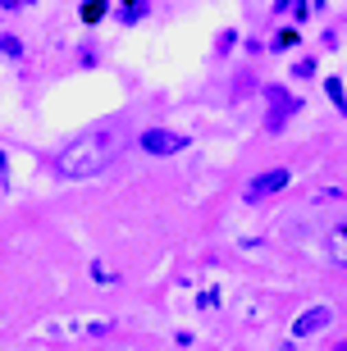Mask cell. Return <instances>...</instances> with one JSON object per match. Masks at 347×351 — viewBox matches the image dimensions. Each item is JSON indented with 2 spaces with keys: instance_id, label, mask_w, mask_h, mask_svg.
Segmentation results:
<instances>
[{
  "instance_id": "cell-1",
  "label": "cell",
  "mask_w": 347,
  "mask_h": 351,
  "mask_svg": "<svg viewBox=\"0 0 347 351\" xmlns=\"http://www.w3.org/2000/svg\"><path fill=\"white\" fill-rule=\"evenodd\" d=\"M119 137L110 128H96V132H82V137H74V142L60 151V160H55V169L65 173V178H101L105 169H110V160H115L119 151Z\"/></svg>"
},
{
  "instance_id": "cell-2",
  "label": "cell",
  "mask_w": 347,
  "mask_h": 351,
  "mask_svg": "<svg viewBox=\"0 0 347 351\" xmlns=\"http://www.w3.org/2000/svg\"><path fill=\"white\" fill-rule=\"evenodd\" d=\"M265 101H270V119H265V128H270V132H283V128H288V119L302 110V101L288 96L283 87H265Z\"/></svg>"
},
{
  "instance_id": "cell-3",
  "label": "cell",
  "mask_w": 347,
  "mask_h": 351,
  "mask_svg": "<svg viewBox=\"0 0 347 351\" xmlns=\"http://www.w3.org/2000/svg\"><path fill=\"white\" fill-rule=\"evenodd\" d=\"M137 146L146 151V156H179L183 146H188V137H179V132H165V128H146Z\"/></svg>"
},
{
  "instance_id": "cell-4",
  "label": "cell",
  "mask_w": 347,
  "mask_h": 351,
  "mask_svg": "<svg viewBox=\"0 0 347 351\" xmlns=\"http://www.w3.org/2000/svg\"><path fill=\"white\" fill-rule=\"evenodd\" d=\"M288 182H293V173H288V169H265V173H256V178L247 182V201H265V196L283 192Z\"/></svg>"
},
{
  "instance_id": "cell-5",
  "label": "cell",
  "mask_w": 347,
  "mask_h": 351,
  "mask_svg": "<svg viewBox=\"0 0 347 351\" xmlns=\"http://www.w3.org/2000/svg\"><path fill=\"white\" fill-rule=\"evenodd\" d=\"M334 324V311L329 306H311V311H302L293 319V338H315L320 328H329Z\"/></svg>"
},
{
  "instance_id": "cell-6",
  "label": "cell",
  "mask_w": 347,
  "mask_h": 351,
  "mask_svg": "<svg viewBox=\"0 0 347 351\" xmlns=\"http://www.w3.org/2000/svg\"><path fill=\"white\" fill-rule=\"evenodd\" d=\"M329 256H334V265H347V223H338L329 233Z\"/></svg>"
},
{
  "instance_id": "cell-7",
  "label": "cell",
  "mask_w": 347,
  "mask_h": 351,
  "mask_svg": "<svg viewBox=\"0 0 347 351\" xmlns=\"http://www.w3.org/2000/svg\"><path fill=\"white\" fill-rule=\"evenodd\" d=\"M142 14H146V0H124V5H119V14H115V19H119V23H137Z\"/></svg>"
},
{
  "instance_id": "cell-8",
  "label": "cell",
  "mask_w": 347,
  "mask_h": 351,
  "mask_svg": "<svg viewBox=\"0 0 347 351\" xmlns=\"http://www.w3.org/2000/svg\"><path fill=\"white\" fill-rule=\"evenodd\" d=\"M324 91H329V101L338 105V114H347V91H343V82L329 78V82H324Z\"/></svg>"
},
{
  "instance_id": "cell-9",
  "label": "cell",
  "mask_w": 347,
  "mask_h": 351,
  "mask_svg": "<svg viewBox=\"0 0 347 351\" xmlns=\"http://www.w3.org/2000/svg\"><path fill=\"white\" fill-rule=\"evenodd\" d=\"M297 41H302V37H297V27H279L270 46H274V51H288V46H297Z\"/></svg>"
},
{
  "instance_id": "cell-10",
  "label": "cell",
  "mask_w": 347,
  "mask_h": 351,
  "mask_svg": "<svg viewBox=\"0 0 347 351\" xmlns=\"http://www.w3.org/2000/svg\"><path fill=\"white\" fill-rule=\"evenodd\" d=\"M105 19V0H87L82 5V23H101Z\"/></svg>"
},
{
  "instance_id": "cell-11",
  "label": "cell",
  "mask_w": 347,
  "mask_h": 351,
  "mask_svg": "<svg viewBox=\"0 0 347 351\" xmlns=\"http://www.w3.org/2000/svg\"><path fill=\"white\" fill-rule=\"evenodd\" d=\"M0 51L5 55H23V46H19V37H0Z\"/></svg>"
},
{
  "instance_id": "cell-12",
  "label": "cell",
  "mask_w": 347,
  "mask_h": 351,
  "mask_svg": "<svg viewBox=\"0 0 347 351\" xmlns=\"http://www.w3.org/2000/svg\"><path fill=\"white\" fill-rule=\"evenodd\" d=\"M233 41H238V32H219V55H229Z\"/></svg>"
},
{
  "instance_id": "cell-13",
  "label": "cell",
  "mask_w": 347,
  "mask_h": 351,
  "mask_svg": "<svg viewBox=\"0 0 347 351\" xmlns=\"http://www.w3.org/2000/svg\"><path fill=\"white\" fill-rule=\"evenodd\" d=\"M293 73H297V78H315V64H311V60H302V64H297Z\"/></svg>"
},
{
  "instance_id": "cell-14",
  "label": "cell",
  "mask_w": 347,
  "mask_h": 351,
  "mask_svg": "<svg viewBox=\"0 0 347 351\" xmlns=\"http://www.w3.org/2000/svg\"><path fill=\"white\" fill-rule=\"evenodd\" d=\"M293 5H297V0H274V10H279V14H283V10H293Z\"/></svg>"
},
{
  "instance_id": "cell-15",
  "label": "cell",
  "mask_w": 347,
  "mask_h": 351,
  "mask_svg": "<svg viewBox=\"0 0 347 351\" xmlns=\"http://www.w3.org/2000/svg\"><path fill=\"white\" fill-rule=\"evenodd\" d=\"M19 5H23V0H0V10H19Z\"/></svg>"
},
{
  "instance_id": "cell-16",
  "label": "cell",
  "mask_w": 347,
  "mask_h": 351,
  "mask_svg": "<svg viewBox=\"0 0 347 351\" xmlns=\"http://www.w3.org/2000/svg\"><path fill=\"white\" fill-rule=\"evenodd\" d=\"M23 5H27V0H23Z\"/></svg>"
}]
</instances>
